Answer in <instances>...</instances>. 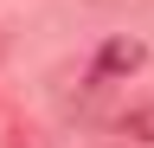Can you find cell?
Segmentation results:
<instances>
[{
	"instance_id": "cell-2",
	"label": "cell",
	"mask_w": 154,
	"mask_h": 148,
	"mask_svg": "<svg viewBox=\"0 0 154 148\" xmlns=\"http://www.w3.org/2000/svg\"><path fill=\"white\" fill-rule=\"evenodd\" d=\"M141 58H148V52H141V39H109L103 52H96V71H90V77L103 84V77H116V71H135Z\"/></svg>"
},
{
	"instance_id": "cell-1",
	"label": "cell",
	"mask_w": 154,
	"mask_h": 148,
	"mask_svg": "<svg viewBox=\"0 0 154 148\" xmlns=\"http://www.w3.org/2000/svg\"><path fill=\"white\" fill-rule=\"evenodd\" d=\"M103 142H109V148H154V97H148V103H128L122 116H109Z\"/></svg>"
},
{
	"instance_id": "cell-3",
	"label": "cell",
	"mask_w": 154,
	"mask_h": 148,
	"mask_svg": "<svg viewBox=\"0 0 154 148\" xmlns=\"http://www.w3.org/2000/svg\"><path fill=\"white\" fill-rule=\"evenodd\" d=\"M90 7H103V13H128V7H148V0H90Z\"/></svg>"
}]
</instances>
